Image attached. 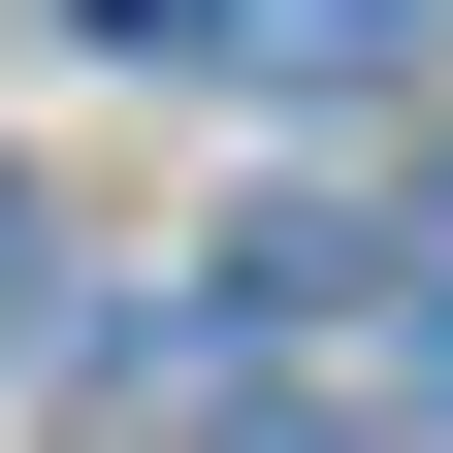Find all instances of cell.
<instances>
[{
    "label": "cell",
    "mask_w": 453,
    "mask_h": 453,
    "mask_svg": "<svg viewBox=\"0 0 453 453\" xmlns=\"http://www.w3.org/2000/svg\"><path fill=\"white\" fill-rule=\"evenodd\" d=\"M226 65H292V97H357V65H421V0H226Z\"/></svg>",
    "instance_id": "6da1fadb"
},
{
    "label": "cell",
    "mask_w": 453,
    "mask_h": 453,
    "mask_svg": "<svg viewBox=\"0 0 453 453\" xmlns=\"http://www.w3.org/2000/svg\"><path fill=\"white\" fill-rule=\"evenodd\" d=\"M33 324H65V259H33V195H0V357H33Z\"/></svg>",
    "instance_id": "7a4b0ae2"
},
{
    "label": "cell",
    "mask_w": 453,
    "mask_h": 453,
    "mask_svg": "<svg viewBox=\"0 0 453 453\" xmlns=\"http://www.w3.org/2000/svg\"><path fill=\"white\" fill-rule=\"evenodd\" d=\"M388 259H421V357H453V162H421V226H388Z\"/></svg>",
    "instance_id": "3957f363"
},
{
    "label": "cell",
    "mask_w": 453,
    "mask_h": 453,
    "mask_svg": "<svg viewBox=\"0 0 453 453\" xmlns=\"http://www.w3.org/2000/svg\"><path fill=\"white\" fill-rule=\"evenodd\" d=\"M195 453H357V421H195Z\"/></svg>",
    "instance_id": "277c9868"
}]
</instances>
